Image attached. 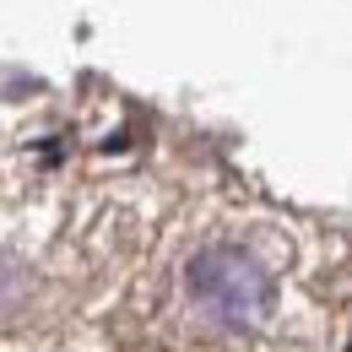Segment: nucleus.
I'll return each instance as SVG.
<instances>
[{
	"label": "nucleus",
	"mask_w": 352,
	"mask_h": 352,
	"mask_svg": "<svg viewBox=\"0 0 352 352\" xmlns=\"http://www.w3.org/2000/svg\"><path fill=\"white\" fill-rule=\"evenodd\" d=\"M184 276H190V293L212 309L222 325H233V331H255L276 309V287L261 271V261L244 255V250H233V244L201 250Z\"/></svg>",
	"instance_id": "obj_1"
}]
</instances>
